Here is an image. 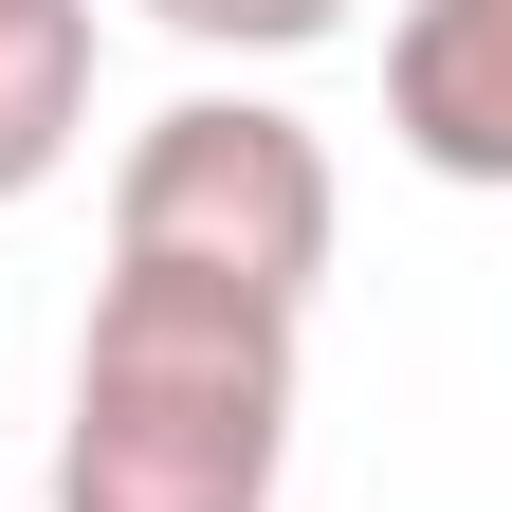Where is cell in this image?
<instances>
[{
	"label": "cell",
	"mask_w": 512,
	"mask_h": 512,
	"mask_svg": "<svg viewBox=\"0 0 512 512\" xmlns=\"http://www.w3.org/2000/svg\"><path fill=\"white\" fill-rule=\"evenodd\" d=\"M293 330L311 311L110 275L92 330H74L55 512H275V476H293Z\"/></svg>",
	"instance_id": "obj_1"
},
{
	"label": "cell",
	"mask_w": 512,
	"mask_h": 512,
	"mask_svg": "<svg viewBox=\"0 0 512 512\" xmlns=\"http://www.w3.org/2000/svg\"><path fill=\"white\" fill-rule=\"evenodd\" d=\"M330 238H348V183H330V147H311L275 92H183V110L128 128V165H110V275L311 311Z\"/></svg>",
	"instance_id": "obj_2"
},
{
	"label": "cell",
	"mask_w": 512,
	"mask_h": 512,
	"mask_svg": "<svg viewBox=\"0 0 512 512\" xmlns=\"http://www.w3.org/2000/svg\"><path fill=\"white\" fill-rule=\"evenodd\" d=\"M384 128H403V165H439V183H512V0H403Z\"/></svg>",
	"instance_id": "obj_3"
},
{
	"label": "cell",
	"mask_w": 512,
	"mask_h": 512,
	"mask_svg": "<svg viewBox=\"0 0 512 512\" xmlns=\"http://www.w3.org/2000/svg\"><path fill=\"white\" fill-rule=\"evenodd\" d=\"M92 147V0H0V202Z\"/></svg>",
	"instance_id": "obj_4"
},
{
	"label": "cell",
	"mask_w": 512,
	"mask_h": 512,
	"mask_svg": "<svg viewBox=\"0 0 512 512\" xmlns=\"http://www.w3.org/2000/svg\"><path fill=\"white\" fill-rule=\"evenodd\" d=\"M165 37H202V55H311V37H348L366 0H147Z\"/></svg>",
	"instance_id": "obj_5"
}]
</instances>
